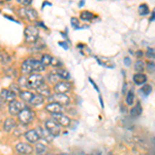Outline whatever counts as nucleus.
Wrapping results in <instances>:
<instances>
[{
	"label": "nucleus",
	"mask_w": 155,
	"mask_h": 155,
	"mask_svg": "<svg viewBox=\"0 0 155 155\" xmlns=\"http://www.w3.org/2000/svg\"><path fill=\"white\" fill-rule=\"evenodd\" d=\"M42 83H45L44 76L38 72H33L26 78V86L25 87L29 89H36Z\"/></svg>",
	"instance_id": "obj_1"
},
{
	"label": "nucleus",
	"mask_w": 155,
	"mask_h": 155,
	"mask_svg": "<svg viewBox=\"0 0 155 155\" xmlns=\"http://www.w3.org/2000/svg\"><path fill=\"white\" fill-rule=\"evenodd\" d=\"M34 117H35L34 112L30 107H24L21 110V112L18 114V119L20 123L23 124V125H28V124L31 123L33 121Z\"/></svg>",
	"instance_id": "obj_2"
},
{
	"label": "nucleus",
	"mask_w": 155,
	"mask_h": 155,
	"mask_svg": "<svg viewBox=\"0 0 155 155\" xmlns=\"http://www.w3.org/2000/svg\"><path fill=\"white\" fill-rule=\"evenodd\" d=\"M24 36H25V41L28 44H34L37 41L39 36V31L35 26H26L24 30Z\"/></svg>",
	"instance_id": "obj_3"
},
{
	"label": "nucleus",
	"mask_w": 155,
	"mask_h": 155,
	"mask_svg": "<svg viewBox=\"0 0 155 155\" xmlns=\"http://www.w3.org/2000/svg\"><path fill=\"white\" fill-rule=\"evenodd\" d=\"M19 15H20L21 18L27 20V21H29V22L35 21V20L37 19V17H38L37 12L35 11V9L31 8V7H29V6H23L22 8H20L19 9Z\"/></svg>",
	"instance_id": "obj_4"
},
{
	"label": "nucleus",
	"mask_w": 155,
	"mask_h": 155,
	"mask_svg": "<svg viewBox=\"0 0 155 155\" xmlns=\"http://www.w3.org/2000/svg\"><path fill=\"white\" fill-rule=\"evenodd\" d=\"M48 101L50 102H56V104H59L61 106H67L71 102V98L67 94L64 93H55V94H51L48 97Z\"/></svg>",
	"instance_id": "obj_5"
},
{
	"label": "nucleus",
	"mask_w": 155,
	"mask_h": 155,
	"mask_svg": "<svg viewBox=\"0 0 155 155\" xmlns=\"http://www.w3.org/2000/svg\"><path fill=\"white\" fill-rule=\"evenodd\" d=\"M45 128L48 130L50 134H52L54 137H58L61 134V127L56 121H54L53 119H48L45 122Z\"/></svg>",
	"instance_id": "obj_6"
},
{
	"label": "nucleus",
	"mask_w": 155,
	"mask_h": 155,
	"mask_svg": "<svg viewBox=\"0 0 155 155\" xmlns=\"http://www.w3.org/2000/svg\"><path fill=\"white\" fill-rule=\"evenodd\" d=\"M52 119L54 121H56L60 126L63 127H68L71 125V120L68 116L64 115L63 113H58V114H52Z\"/></svg>",
	"instance_id": "obj_7"
},
{
	"label": "nucleus",
	"mask_w": 155,
	"mask_h": 155,
	"mask_svg": "<svg viewBox=\"0 0 155 155\" xmlns=\"http://www.w3.org/2000/svg\"><path fill=\"white\" fill-rule=\"evenodd\" d=\"M54 90L56 93H68L71 90V84L68 83L67 81H59L55 84Z\"/></svg>",
	"instance_id": "obj_8"
},
{
	"label": "nucleus",
	"mask_w": 155,
	"mask_h": 155,
	"mask_svg": "<svg viewBox=\"0 0 155 155\" xmlns=\"http://www.w3.org/2000/svg\"><path fill=\"white\" fill-rule=\"evenodd\" d=\"M24 107V104L18 101H12L8 104V113L12 116H18V114L21 112V110Z\"/></svg>",
	"instance_id": "obj_9"
},
{
	"label": "nucleus",
	"mask_w": 155,
	"mask_h": 155,
	"mask_svg": "<svg viewBox=\"0 0 155 155\" xmlns=\"http://www.w3.org/2000/svg\"><path fill=\"white\" fill-rule=\"evenodd\" d=\"M16 151L21 155H30L33 152V147L27 143H18L16 145Z\"/></svg>",
	"instance_id": "obj_10"
},
{
	"label": "nucleus",
	"mask_w": 155,
	"mask_h": 155,
	"mask_svg": "<svg viewBox=\"0 0 155 155\" xmlns=\"http://www.w3.org/2000/svg\"><path fill=\"white\" fill-rule=\"evenodd\" d=\"M16 99V94L11 89H2L0 92V101L4 102H11Z\"/></svg>",
	"instance_id": "obj_11"
},
{
	"label": "nucleus",
	"mask_w": 155,
	"mask_h": 155,
	"mask_svg": "<svg viewBox=\"0 0 155 155\" xmlns=\"http://www.w3.org/2000/svg\"><path fill=\"white\" fill-rule=\"evenodd\" d=\"M36 131H37V134H38V136L41 139L44 140L45 142H47V143H50V142H52L53 141V139H54V137L52 136L50 132L47 130L45 127H41V126H38L36 128Z\"/></svg>",
	"instance_id": "obj_12"
},
{
	"label": "nucleus",
	"mask_w": 155,
	"mask_h": 155,
	"mask_svg": "<svg viewBox=\"0 0 155 155\" xmlns=\"http://www.w3.org/2000/svg\"><path fill=\"white\" fill-rule=\"evenodd\" d=\"M46 111L51 114H58V113H62L64 111V107L63 106L56 104V102H50L49 104L46 106Z\"/></svg>",
	"instance_id": "obj_13"
},
{
	"label": "nucleus",
	"mask_w": 155,
	"mask_h": 155,
	"mask_svg": "<svg viewBox=\"0 0 155 155\" xmlns=\"http://www.w3.org/2000/svg\"><path fill=\"white\" fill-rule=\"evenodd\" d=\"M24 137L29 143H36V142H38L39 140H41L36 129H30V130L26 131L24 134Z\"/></svg>",
	"instance_id": "obj_14"
},
{
	"label": "nucleus",
	"mask_w": 155,
	"mask_h": 155,
	"mask_svg": "<svg viewBox=\"0 0 155 155\" xmlns=\"http://www.w3.org/2000/svg\"><path fill=\"white\" fill-rule=\"evenodd\" d=\"M30 60V66H31V71H32V74L33 72H41L45 71V66L41 64V62L37 59H34V58H29Z\"/></svg>",
	"instance_id": "obj_15"
},
{
	"label": "nucleus",
	"mask_w": 155,
	"mask_h": 155,
	"mask_svg": "<svg viewBox=\"0 0 155 155\" xmlns=\"http://www.w3.org/2000/svg\"><path fill=\"white\" fill-rule=\"evenodd\" d=\"M35 90H36L37 94L41 95L42 97H45V98H48V97L51 95V89H50L49 85L46 83H42L41 85H39Z\"/></svg>",
	"instance_id": "obj_16"
},
{
	"label": "nucleus",
	"mask_w": 155,
	"mask_h": 155,
	"mask_svg": "<svg viewBox=\"0 0 155 155\" xmlns=\"http://www.w3.org/2000/svg\"><path fill=\"white\" fill-rule=\"evenodd\" d=\"M17 127V122L16 120L12 117H8L4 120V123H3V130L6 131V132H11L12 130L16 129Z\"/></svg>",
	"instance_id": "obj_17"
},
{
	"label": "nucleus",
	"mask_w": 155,
	"mask_h": 155,
	"mask_svg": "<svg viewBox=\"0 0 155 155\" xmlns=\"http://www.w3.org/2000/svg\"><path fill=\"white\" fill-rule=\"evenodd\" d=\"M35 153H36V155H49L50 150L47 145H45L44 143H41V142H36Z\"/></svg>",
	"instance_id": "obj_18"
},
{
	"label": "nucleus",
	"mask_w": 155,
	"mask_h": 155,
	"mask_svg": "<svg viewBox=\"0 0 155 155\" xmlns=\"http://www.w3.org/2000/svg\"><path fill=\"white\" fill-rule=\"evenodd\" d=\"M55 71H56V74H58V77L60 79H62L63 81H68V80H71V74H69L68 71H66L65 68L58 67Z\"/></svg>",
	"instance_id": "obj_19"
},
{
	"label": "nucleus",
	"mask_w": 155,
	"mask_h": 155,
	"mask_svg": "<svg viewBox=\"0 0 155 155\" xmlns=\"http://www.w3.org/2000/svg\"><path fill=\"white\" fill-rule=\"evenodd\" d=\"M134 82L137 85H144L147 82V76L143 72H137L134 76Z\"/></svg>",
	"instance_id": "obj_20"
},
{
	"label": "nucleus",
	"mask_w": 155,
	"mask_h": 155,
	"mask_svg": "<svg viewBox=\"0 0 155 155\" xmlns=\"http://www.w3.org/2000/svg\"><path fill=\"white\" fill-rule=\"evenodd\" d=\"M29 102L32 106L38 107L45 102V97H42L41 95H39V94H33V96H32V98L30 99Z\"/></svg>",
	"instance_id": "obj_21"
},
{
	"label": "nucleus",
	"mask_w": 155,
	"mask_h": 155,
	"mask_svg": "<svg viewBox=\"0 0 155 155\" xmlns=\"http://www.w3.org/2000/svg\"><path fill=\"white\" fill-rule=\"evenodd\" d=\"M95 58L101 65H104L106 67H110V68H113V67L115 66V64L112 62V60H110L109 58H106V57H101V58H99V57H95Z\"/></svg>",
	"instance_id": "obj_22"
},
{
	"label": "nucleus",
	"mask_w": 155,
	"mask_h": 155,
	"mask_svg": "<svg viewBox=\"0 0 155 155\" xmlns=\"http://www.w3.org/2000/svg\"><path fill=\"white\" fill-rule=\"evenodd\" d=\"M20 97H21V99L25 102H29L30 99L32 98V96H33V93L32 92L28 91V90H24V91H20L19 93Z\"/></svg>",
	"instance_id": "obj_23"
},
{
	"label": "nucleus",
	"mask_w": 155,
	"mask_h": 155,
	"mask_svg": "<svg viewBox=\"0 0 155 155\" xmlns=\"http://www.w3.org/2000/svg\"><path fill=\"white\" fill-rule=\"evenodd\" d=\"M80 18H81L83 21H86V22H90L92 21L94 18V15L92 14V12H90L88 11H84L81 12V15H80Z\"/></svg>",
	"instance_id": "obj_24"
},
{
	"label": "nucleus",
	"mask_w": 155,
	"mask_h": 155,
	"mask_svg": "<svg viewBox=\"0 0 155 155\" xmlns=\"http://www.w3.org/2000/svg\"><path fill=\"white\" fill-rule=\"evenodd\" d=\"M142 111H143V109H142L141 104H137L136 106H134V107L131 109L130 115H131L132 117H137V116H140V115L142 114Z\"/></svg>",
	"instance_id": "obj_25"
},
{
	"label": "nucleus",
	"mask_w": 155,
	"mask_h": 155,
	"mask_svg": "<svg viewBox=\"0 0 155 155\" xmlns=\"http://www.w3.org/2000/svg\"><path fill=\"white\" fill-rule=\"evenodd\" d=\"M51 59H52V56L49 54H44L41 56V59L39 60V61L41 62V64L44 66H48L50 65V63H51Z\"/></svg>",
	"instance_id": "obj_26"
},
{
	"label": "nucleus",
	"mask_w": 155,
	"mask_h": 155,
	"mask_svg": "<svg viewBox=\"0 0 155 155\" xmlns=\"http://www.w3.org/2000/svg\"><path fill=\"white\" fill-rule=\"evenodd\" d=\"M137 12H139V14L141 15V16H146L147 14H149L150 9H149V6L147 5V4H141V5L139 6V9H137Z\"/></svg>",
	"instance_id": "obj_27"
},
{
	"label": "nucleus",
	"mask_w": 155,
	"mask_h": 155,
	"mask_svg": "<svg viewBox=\"0 0 155 155\" xmlns=\"http://www.w3.org/2000/svg\"><path fill=\"white\" fill-rule=\"evenodd\" d=\"M134 69H136L137 72H143L144 69H145L144 61H142V60H137L136 63H134Z\"/></svg>",
	"instance_id": "obj_28"
},
{
	"label": "nucleus",
	"mask_w": 155,
	"mask_h": 155,
	"mask_svg": "<svg viewBox=\"0 0 155 155\" xmlns=\"http://www.w3.org/2000/svg\"><path fill=\"white\" fill-rule=\"evenodd\" d=\"M134 94L132 93V91H129L126 95V104L128 106H131V104H134Z\"/></svg>",
	"instance_id": "obj_29"
},
{
	"label": "nucleus",
	"mask_w": 155,
	"mask_h": 155,
	"mask_svg": "<svg viewBox=\"0 0 155 155\" xmlns=\"http://www.w3.org/2000/svg\"><path fill=\"white\" fill-rule=\"evenodd\" d=\"M151 91H152L151 85H144L141 88V92L143 94H145V95H149V94L151 93Z\"/></svg>",
	"instance_id": "obj_30"
},
{
	"label": "nucleus",
	"mask_w": 155,
	"mask_h": 155,
	"mask_svg": "<svg viewBox=\"0 0 155 155\" xmlns=\"http://www.w3.org/2000/svg\"><path fill=\"white\" fill-rule=\"evenodd\" d=\"M50 65H52V66H54V67H57V68H58V67L62 66V62H61V60L55 58V57H52Z\"/></svg>",
	"instance_id": "obj_31"
},
{
	"label": "nucleus",
	"mask_w": 155,
	"mask_h": 155,
	"mask_svg": "<svg viewBox=\"0 0 155 155\" xmlns=\"http://www.w3.org/2000/svg\"><path fill=\"white\" fill-rule=\"evenodd\" d=\"M19 4H21L22 6H29L31 4L32 0H16Z\"/></svg>",
	"instance_id": "obj_32"
},
{
	"label": "nucleus",
	"mask_w": 155,
	"mask_h": 155,
	"mask_svg": "<svg viewBox=\"0 0 155 155\" xmlns=\"http://www.w3.org/2000/svg\"><path fill=\"white\" fill-rule=\"evenodd\" d=\"M146 56L148 57L149 59H154V49H150L148 48V50H147V54Z\"/></svg>",
	"instance_id": "obj_33"
},
{
	"label": "nucleus",
	"mask_w": 155,
	"mask_h": 155,
	"mask_svg": "<svg viewBox=\"0 0 155 155\" xmlns=\"http://www.w3.org/2000/svg\"><path fill=\"white\" fill-rule=\"evenodd\" d=\"M71 22L72 26H74L76 29H78V27H79V20H78L77 18H71Z\"/></svg>",
	"instance_id": "obj_34"
},
{
	"label": "nucleus",
	"mask_w": 155,
	"mask_h": 155,
	"mask_svg": "<svg viewBox=\"0 0 155 155\" xmlns=\"http://www.w3.org/2000/svg\"><path fill=\"white\" fill-rule=\"evenodd\" d=\"M147 68H148L149 71H154V63L153 61H149L148 63H147Z\"/></svg>",
	"instance_id": "obj_35"
},
{
	"label": "nucleus",
	"mask_w": 155,
	"mask_h": 155,
	"mask_svg": "<svg viewBox=\"0 0 155 155\" xmlns=\"http://www.w3.org/2000/svg\"><path fill=\"white\" fill-rule=\"evenodd\" d=\"M11 90L12 92H14L15 94H17V93H20V88L19 87H17L16 85H12V87H11Z\"/></svg>",
	"instance_id": "obj_36"
},
{
	"label": "nucleus",
	"mask_w": 155,
	"mask_h": 155,
	"mask_svg": "<svg viewBox=\"0 0 155 155\" xmlns=\"http://www.w3.org/2000/svg\"><path fill=\"white\" fill-rule=\"evenodd\" d=\"M124 64H125L126 66H130L131 61H130V59H129L128 57H125V58H124Z\"/></svg>",
	"instance_id": "obj_37"
},
{
	"label": "nucleus",
	"mask_w": 155,
	"mask_h": 155,
	"mask_svg": "<svg viewBox=\"0 0 155 155\" xmlns=\"http://www.w3.org/2000/svg\"><path fill=\"white\" fill-rule=\"evenodd\" d=\"M58 45L60 47H62L63 49H65V50H68V46H66V44L64 41H59L58 42Z\"/></svg>",
	"instance_id": "obj_38"
},
{
	"label": "nucleus",
	"mask_w": 155,
	"mask_h": 155,
	"mask_svg": "<svg viewBox=\"0 0 155 155\" xmlns=\"http://www.w3.org/2000/svg\"><path fill=\"white\" fill-rule=\"evenodd\" d=\"M150 21H154V12H152V17L150 18Z\"/></svg>",
	"instance_id": "obj_39"
},
{
	"label": "nucleus",
	"mask_w": 155,
	"mask_h": 155,
	"mask_svg": "<svg viewBox=\"0 0 155 155\" xmlns=\"http://www.w3.org/2000/svg\"><path fill=\"white\" fill-rule=\"evenodd\" d=\"M11 0H0V3H5V2H8Z\"/></svg>",
	"instance_id": "obj_40"
},
{
	"label": "nucleus",
	"mask_w": 155,
	"mask_h": 155,
	"mask_svg": "<svg viewBox=\"0 0 155 155\" xmlns=\"http://www.w3.org/2000/svg\"><path fill=\"white\" fill-rule=\"evenodd\" d=\"M92 155H101V152L96 151V152H94V153H93V154H92Z\"/></svg>",
	"instance_id": "obj_41"
},
{
	"label": "nucleus",
	"mask_w": 155,
	"mask_h": 155,
	"mask_svg": "<svg viewBox=\"0 0 155 155\" xmlns=\"http://www.w3.org/2000/svg\"><path fill=\"white\" fill-rule=\"evenodd\" d=\"M137 56H143V54H142L141 51H139V52H137Z\"/></svg>",
	"instance_id": "obj_42"
},
{
	"label": "nucleus",
	"mask_w": 155,
	"mask_h": 155,
	"mask_svg": "<svg viewBox=\"0 0 155 155\" xmlns=\"http://www.w3.org/2000/svg\"><path fill=\"white\" fill-rule=\"evenodd\" d=\"M0 122H1V116H0Z\"/></svg>",
	"instance_id": "obj_43"
},
{
	"label": "nucleus",
	"mask_w": 155,
	"mask_h": 155,
	"mask_svg": "<svg viewBox=\"0 0 155 155\" xmlns=\"http://www.w3.org/2000/svg\"><path fill=\"white\" fill-rule=\"evenodd\" d=\"M0 104H1V101H0Z\"/></svg>",
	"instance_id": "obj_44"
},
{
	"label": "nucleus",
	"mask_w": 155,
	"mask_h": 155,
	"mask_svg": "<svg viewBox=\"0 0 155 155\" xmlns=\"http://www.w3.org/2000/svg\"><path fill=\"white\" fill-rule=\"evenodd\" d=\"M0 12H1V11H0Z\"/></svg>",
	"instance_id": "obj_45"
}]
</instances>
